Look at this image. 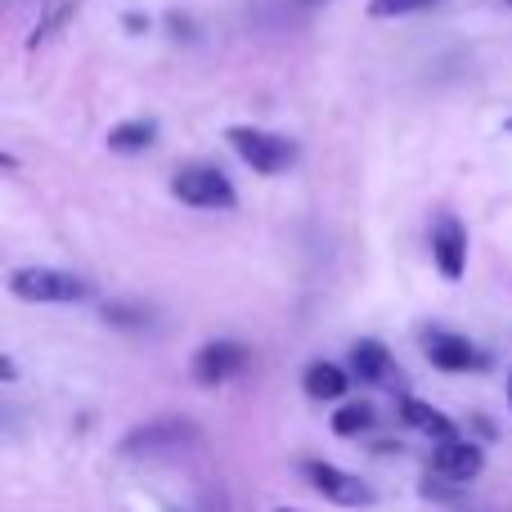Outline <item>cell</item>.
<instances>
[{
  "label": "cell",
  "instance_id": "cell-10",
  "mask_svg": "<svg viewBox=\"0 0 512 512\" xmlns=\"http://www.w3.org/2000/svg\"><path fill=\"white\" fill-rule=\"evenodd\" d=\"M400 418H405L409 427H418V432H427L432 441H454V436H459V427H454L441 409L423 405V400H414V396L400 400Z\"/></svg>",
  "mask_w": 512,
  "mask_h": 512
},
{
  "label": "cell",
  "instance_id": "cell-14",
  "mask_svg": "<svg viewBox=\"0 0 512 512\" xmlns=\"http://www.w3.org/2000/svg\"><path fill=\"white\" fill-rule=\"evenodd\" d=\"M373 427V409L364 405V400H355V405H342L333 414V432L337 436H360V432H369Z\"/></svg>",
  "mask_w": 512,
  "mask_h": 512
},
{
  "label": "cell",
  "instance_id": "cell-12",
  "mask_svg": "<svg viewBox=\"0 0 512 512\" xmlns=\"http://www.w3.org/2000/svg\"><path fill=\"white\" fill-rule=\"evenodd\" d=\"M351 373L360 382H382L391 373V355L382 342H373V337H364V342L351 346Z\"/></svg>",
  "mask_w": 512,
  "mask_h": 512
},
{
  "label": "cell",
  "instance_id": "cell-1",
  "mask_svg": "<svg viewBox=\"0 0 512 512\" xmlns=\"http://www.w3.org/2000/svg\"><path fill=\"white\" fill-rule=\"evenodd\" d=\"M9 292L18 301H36V306H68V301L90 297V283L68 270H50V265H23L9 274Z\"/></svg>",
  "mask_w": 512,
  "mask_h": 512
},
{
  "label": "cell",
  "instance_id": "cell-13",
  "mask_svg": "<svg viewBox=\"0 0 512 512\" xmlns=\"http://www.w3.org/2000/svg\"><path fill=\"white\" fill-rule=\"evenodd\" d=\"M153 140H158V126L144 122V117L122 122V126H113V131H108V149H113V153H144Z\"/></svg>",
  "mask_w": 512,
  "mask_h": 512
},
{
  "label": "cell",
  "instance_id": "cell-21",
  "mask_svg": "<svg viewBox=\"0 0 512 512\" xmlns=\"http://www.w3.org/2000/svg\"><path fill=\"white\" fill-rule=\"evenodd\" d=\"M310 5H315V0H310Z\"/></svg>",
  "mask_w": 512,
  "mask_h": 512
},
{
  "label": "cell",
  "instance_id": "cell-20",
  "mask_svg": "<svg viewBox=\"0 0 512 512\" xmlns=\"http://www.w3.org/2000/svg\"><path fill=\"white\" fill-rule=\"evenodd\" d=\"M508 131H512V122H508Z\"/></svg>",
  "mask_w": 512,
  "mask_h": 512
},
{
  "label": "cell",
  "instance_id": "cell-3",
  "mask_svg": "<svg viewBox=\"0 0 512 512\" xmlns=\"http://www.w3.org/2000/svg\"><path fill=\"white\" fill-rule=\"evenodd\" d=\"M171 194L189 207H203V212H225L234 207V185L225 180V171L216 167H185L171 180Z\"/></svg>",
  "mask_w": 512,
  "mask_h": 512
},
{
  "label": "cell",
  "instance_id": "cell-9",
  "mask_svg": "<svg viewBox=\"0 0 512 512\" xmlns=\"http://www.w3.org/2000/svg\"><path fill=\"white\" fill-rule=\"evenodd\" d=\"M423 351L427 360L436 364L441 373H468V369H481V355L468 337H454V333H427L423 337Z\"/></svg>",
  "mask_w": 512,
  "mask_h": 512
},
{
  "label": "cell",
  "instance_id": "cell-2",
  "mask_svg": "<svg viewBox=\"0 0 512 512\" xmlns=\"http://www.w3.org/2000/svg\"><path fill=\"white\" fill-rule=\"evenodd\" d=\"M225 140H230V149L239 153L252 171H261V176H279V171H288L292 162H297V144H292L288 135L261 131V126H234Z\"/></svg>",
  "mask_w": 512,
  "mask_h": 512
},
{
  "label": "cell",
  "instance_id": "cell-11",
  "mask_svg": "<svg viewBox=\"0 0 512 512\" xmlns=\"http://www.w3.org/2000/svg\"><path fill=\"white\" fill-rule=\"evenodd\" d=\"M301 382H306V396L310 400H342L346 387H351V373L337 369V364H328V360H315Z\"/></svg>",
  "mask_w": 512,
  "mask_h": 512
},
{
  "label": "cell",
  "instance_id": "cell-7",
  "mask_svg": "<svg viewBox=\"0 0 512 512\" xmlns=\"http://www.w3.org/2000/svg\"><path fill=\"white\" fill-rule=\"evenodd\" d=\"M194 423L185 418H162V423H149L140 432H131L122 441V454H158V450H180V445L194 441Z\"/></svg>",
  "mask_w": 512,
  "mask_h": 512
},
{
  "label": "cell",
  "instance_id": "cell-17",
  "mask_svg": "<svg viewBox=\"0 0 512 512\" xmlns=\"http://www.w3.org/2000/svg\"><path fill=\"white\" fill-rule=\"evenodd\" d=\"M508 405H512V378H508Z\"/></svg>",
  "mask_w": 512,
  "mask_h": 512
},
{
  "label": "cell",
  "instance_id": "cell-5",
  "mask_svg": "<svg viewBox=\"0 0 512 512\" xmlns=\"http://www.w3.org/2000/svg\"><path fill=\"white\" fill-rule=\"evenodd\" d=\"M432 261L450 283L463 279V270H468V230L459 225V216H450V212L436 216V225H432Z\"/></svg>",
  "mask_w": 512,
  "mask_h": 512
},
{
  "label": "cell",
  "instance_id": "cell-6",
  "mask_svg": "<svg viewBox=\"0 0 512 512\" xmlns=\"http://www.w3.org/2000/svg\"><path fill=\"white\" fill-rule=\"evenodd\" d=\"M481 468H486V454H481L477 441H463V436H454V441H436L432 450V472L445 481H477Z\"/></svg>",
  "mask_w": 512,
  "mask_h": 512
},
{
  "label": "cell",
  "instance_id": "cell-4",
  "mask_svg": "<svg viewBox=\"0 0 512 512\" xmlns=\"http://www.w3.org/2000/svg\"><path fill=\"white\" fill-rule=\"evenodd\" d=\"M301 472H306V481L328 499V504H342V508H373V499H378L360 477L342 472L337 463H319V459H310Z\"/></svg>",
  "mask_w": 512,
  "mask_h": 512
},
{
  "label": "cell",
  "instance_id": "cell-8",
  "mask_svg": "<svg viewBox=\"0 0 512 512\" xmlns=\"http://www.w3.org/2000/svg\"><path fill=\"white\" fill-rule=\"evenodd\" d=\"M243 364H248V351H243L239 342H207L203 351L194 355V378L203 382V387H216V382L243 373Z\"/></svg>",
  "mask_w": 512,
  "mask_h": 512
},
{
  "label": "cell",
  "instance_id": "cell-18",
  "mask_svg": "<svg viewBox=\"0 0 512 512\" xmlns=\"http://www.w3.org/2000/svg\"><path fill=\"white\" fill-rule=\"evenodd\" d=\"M274 512H297V508H274Z\"/></svg>",
  "mask_w": 512,
  "mask_h": 512
},
{
  "label": "cell",
  "instance_id": "cell-19",
  "mask_svg": "<svg viewBox=\"0 0 512 512\" xmlns=\"http://www.w3.org/2000/svg\"><path fill=\"white\" fill-rule=\"evenodd\" d=\"M504 5H512V0H504Z\"/></svg>",
  "mask_w": 512,
  "mask_h": 512
},
{
  "label": "cell",
  "instance_id": "cell-15",
  "mask_svg": "<svg viewBox=\"0 0 512 512\" xmlns=\"http://www.w3.org/2000/svg\"><path fill=\"white\" fill-rule=\"evenodd\" d=\"M436 0H369L373 18H400V14H418V9H432Z\"/></svg>",
  "mask_w": 512,
  "mask_h": 512
},
{
  "label": "cell",
  "instance_id": "cell-16",
  "mask_svg": "<svg viewBox=\"0 0 512 512\" xmlns=\"http://www.w3.org/2000/svg\"><path fill=\"white\" fill-rule=\"evenodd\" d=\"M0 378H5V382H14V378H18V373H14V360H9V355L0 360Z\"/></svg>",
  "mask_w": 512,
  "mask_h": 512
}]
</instances>
